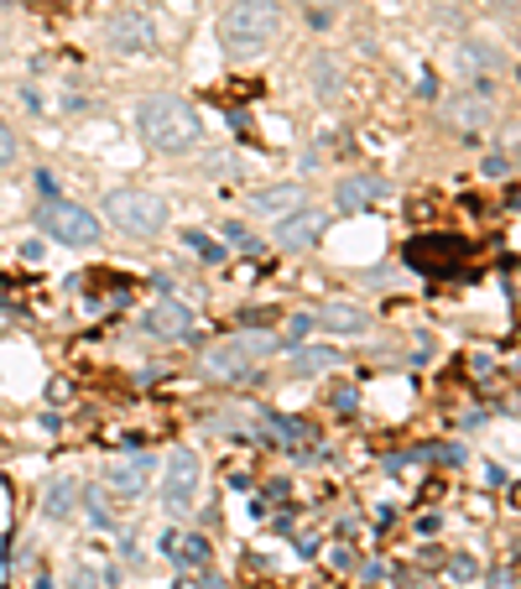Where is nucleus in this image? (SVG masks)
Segmentation results:
<instances>
[{
    "label": "nucleus",
    "instance_id": "bb28decb",
    "mask_svg": "<svg viewBox=\"0 0 521 589\" xmlns=\"http://www.w3.org/2000/svg\"><path fill=\"white\" fill-rule=\"evenodd\" d=\"M37 589H52V579H48V573H42V579H37Z\"/></svg>",
    "mask_w": 521,
    "mask_h": 589
},
{
    "label": "nucleus",
    "instance_id": "393cba45",
    "mask_svg": "<svg viewBox=\"0 0 521 589\" xmlns=\"http://www.w3.org/2000/svg\"><path fill=\"white\" fill-rule=\"evenodd\" d=\"M511 173V162L505 156H486V177H505Z\"/></svg>",
    "mask_w": 521,
    "mask_h": 589
},
{
    "label": "nucleus",
    "instance_id": "cd10ccee",
    "mask_svg": "<svg viewBox=\"0 0 521 589\" xmlns=\"http://www.w3.org/2000/svg\"><path fill=\"white\" fill-rule=\"evenodd\" d=\"M318 6H339V0H318Z\"/></svg>",
    "mask_w": 521,
    "mask_h": 589
},
{
    "label": "nucleus",
    "instance_id": "423d86ee",
    "mask_svg": "<svg viewBox=\"0 0 521 589\" xmlns=\"http://www.w3.org/2000/svg\"><path fill=\"white\" fill-rule=\"evenodd\" d=\"M198 486H204V465H198V454H188V449L167 454V475H162V517H167V521L193 517V506H198Z\"/></svg>",
    "mask_w": 521,
    "mask_h": 589
},
{
    "label": "nucleus",
    "instance_id": "9b49d317",
    "mask_svg": "<svg viewBox=\"0 0 521 589\" xmlns=\"http://www.w3.org/2000/svg\"><path fill=\"white\" fill-rule=\"evenodd\" d=\"M381 193H386V183L376 173L339 177V183H334V209H339V214H360V209H370Z\"/></svg>",
    "mask_w": 521,
    "mask_h": 589
},
{
    "label": "nucleus",
    "instance_id": "20e7f679",
    "mask_svg": "<svg viewBox=\"0 0 521 589\" xmlns=\"http://www.w3.org/2000/svg\"><path fill=\"white\" fill-rule=\"evenodd\" d=\"M37 230L52 235V241H63V245H100V235H104L100 214L84 209V204H69V199H42V209H37Z\"/></svg>",
    "mask_w": 521,
    "mask_h": 589
},
{
    "label": "nucleus",
    "instance_id": "2eb2a0df",
    "mask_svg": "<svg viewBox=\"0 0 521 589\" xmlns=\"http://www.w3.org/2000/svg\"><path fill=\"white\" fill-rule=\"evenodd\" d=\"M293 376H324V370H339V349L334 345H293Z\"/></svg>",
    "mask_w": 521,
    "mask_h": 589
},
{
    "label": "nucleus",
    "instance_id": "b1692460",
    "mask_svg": "<svg viewBox=\"0 0 521 589\" xmlns=\"http://www.w3.org/2000/svg\"><path fill=\"white\" fill-rule=\"evenodd\" d=\"M204 173H214V177L235 173V156H229V152H214V167H204Z\"/></svg>",
    "mask_w": 521,
    "mask_h": 589
},
{
    "label": "nucleus",
    "instance_id": "6ab92c4d",
    "mask_svg": "<svg viewBox=\"0 0 521 589\" xmlns=\"http://www.w3.org/2000/svg\"><path fill=\"white\" fill-rule=\"evenodd\" d=\"M79 501H84V511H89V521H94V527H110V521H115V517H110V506H104V496L94 486L79 490Z\"/></svg>",
    "mask_w": 521,
    "mask_h": 589
},
{
    "label": "nucleus",
    "instance_id": "f8f14e48",
    "mask_svg": "<svg viewBox=\"0 0 521 589\" xmlns=\"http://www.w3.org/2000/svg\"><path fill=\"white\" fill-rule=\"evenodd\" d=\"M308 204V189L303 183H272V189H256L251 193V214H266V220H282L293 209Z\"/></svg>",
    "mask_w": 521,
    "mask_h": 589
},
{
    "label": "nucleus",
    "instance_id": "7ed1b4c3",
    "mask_svg": "<svg viewBox=\"0 0 521 589\" xmlns=\"http://www.w3.org/2000/svg\"><path fill=\"white\" fill-rule=\"evenodd\" d=\"M104 220L121 230V235H136V241H152L167 230V204L146 189H110L104 193Z\"/></svg>",
    "mask_w": 521,
    "mask_h": 589
},
{
    "label": "nucleus",
    "instance_id": "4468645a",
    "mask_svg": "<svg viewBox=\"0 0 521 589\" xmlns=\"http://www.w3.org/2000/svg\"><path fill=\"white\" fill-rule=\"evenodd\" d=\"M73 506H79V480H73V475H52L48 486H42V511H48L52 521H69Z\"/></svg>",
    "mask_w": 521,
    "mask_h": 589
},
{
    "label": "nucleus",
    "instance_id": "ddd939ff",
    "mask_svg": "<svg viewBox=\"0 0 521 589\" xmlns=\"http://www.w3.org/2000/svg\"><path fill=\"white\" fill-rule=\"evenodd\" d=\"M313 324L329 334H365L370 329V313L355 308V303H324V308L313 313Z\"/></svg>",
    "mask_w": 521,
    "mask_h": 589
},
{
    "label": "nucleus",
    "instance_id": "f3484780",
    "mask_svg": "<svg viewBox=\"0 0 521 589\" xmlns=\"http://www.w3.org/2000/svg\"><path fill=\"white\" fill-rule=\"evenodd\" d=\"M183 245H188V251H193L198 261H208V266H219V261L229 256L225 245L214 241V235H204V230H183Z\"/></svg>",
    "mask_w": 521,
    "mask_h": 589
},
{
    "label": "nucleus",
    "instance_id": "9d476101",
    "mask_svg": "<svg viewBox=\"0 0 521 589\" xmlns=\"http://www.w3.org/2000/svg\"><path fill=\"white\" fill-rule=\"evenodd\" d=\"M141 329L152 334V339H188L193 334V308L188 303H177V297H156L146 318H141Z\"/></svg>",
    "mask_w": 521,
    "mask_h": 589
},
{
    "label": "nucleus",
    "instance_id": "f257e3e1",
    "mask_svg": "<svg viewBox=\"0 0 521 589\" xmlns=\"http://www.w3.org/2000/svg\"><path fill=\"white\" fill-rule=\"evenodd\" d=\"M136 131L152 152L177 156V152H188V146H198L204 121H198V110L183 94H146L136 104Z\"/></svg>",
    "mask_w": 521,
    "mask_h": 589
},
{
    "label": "nucleus",
    "instance_id": "0eeeda50",
    "mask_svg": "<svg viewBox=\"0 0 521 589\" xmlns=\"http://www.w3.org/2000/svg\"><path fill=\"white\" fill-rule=\"evenodd\" d=\"M324 230H329V214H324V209H293V214H282L277 220V230H272V241L282 245V251H308L313 241H318V235H324Z\"/></svg>",
    "mask_w": 521,
    "mask_h": 589
},
{
    "label": "nucleus",
    "instance_id": "f03ea898",
    "mask_svg": "<svg viewBox=\"0 0 521 589\" xmlns=\"http://www.w3.org/2000/svg\"><path fill=\"white\" fill-rule=\"evenodd\" d=\"M282 32V6L277 0H235L219 21V42L229 58H260Z\"/></svg>",
    "mask_w": 521,
    "mask_h": 589
},
{
    "label": "nucleus",
    "instance_id": "aec40b11",
    "mask_svg": "<svg viewBox=\"0 0 521 589\" xmlns=\"http://www.w3.org/2000/svg\"><path fill=\"white\" fill-rule=\"evenodd\" d=\"M453 121L490 125V100H453Z\"/></svg>",
    "mask_w": 521,
    "mask_h": 589
},
{
    "label": "nucleus",
    "instance_id": "a211bd4d",
    "mask_svg": "<svg viewBox=\"0 0 521 589\" xmlns=\"http://www.w3.org/2000/svg\"><path fill=\"white\" fill-rule=\"evenodd\" d=\"M173 558H177V563H188V569H204V563H208V538H204V532L177 538L173 542Z\"/></svg>",
    "mask_w": 521,
    "mask_h": 589
},
{
    "label": "nucleus",
    "instance_id": "dca6fc26",
    "mask_svg": "<svg viewBox=\"0 0 521 589\" xmlns=\"http://www.w3.org/2000/svg\"><path fill=\"white\" fill-rule=\"evenodd\" d=\"M339 89H345V79H339V69H334L329 58H313V100H339Z\"/></svg>",
    "mask_w": 521,
    "mask_h": 589
},
{
    "label": "nucleus",
    "instance_id": "1a4fd4ad",
    "mask_svg": "<svg viewBox=\"0 0 521 589\" xmlns=\"http://www.w3.org/2000/svg\"><path fill=\"white\" fill-rule=\"evenodd\" d=\"M104 42L115 52H146L156 42V27L146 11H115V17L104 21Z\"/></svg>",
    "mask_w": 521,
    "mask_h": 589
},
{
    "label": "nucleus",
    "instance_id": "a878e982",
    "mask_svg": "<svg viewBox=\"0 0 521 589\" xmlns=\"http://www.w3.org/2000/svg\"><path fill=\"white\" fill-rule=\"evenodd\" d=\"M198 589H219V579H208V573H204V579H198Z\"/></svg>",
    "mask_w": 521,
    "mask_h": 589
},
{
    "label": "nucleus",
    "instance_id": "5701e85b",
    "mask_svg": "<svg viewBox=\"0 0 521 589\" xmlns=\"http://www.w3.org/2000/svg\"><path fill=\"white\" fill-rule=\"evenodd\" d=\"M69 589H104L100 569H89V563H79V569L69 573Z\"/></svg>",
    "mask_w": 521,
    "mask_h": 589
},
{
    "label": "nucleus",
    "instance_id": "412c9836",
    "mask_svg": "<svg viewBox=\"0 0 521 589\" xmlns=\"http://www.w3.org/2000/svg\"><path fill=\"white\" fill-rule=\"evenodd\" d=\"M313 329H318V324H313V313H293V324H287V334H282V345H287V349L303 345Z\"/></svg>",
    "mask_w": 521,
    "mask_h": 589
},
{
    "label": "nucleus",
    "instance_id": "6e6552de",
    "mask_svg": "<svg viewBox=\"0 0 521 589\" xmlns=\"http://www.w3.org/2000/svg\"><path fill=\"white\" fill-rule=\"evenodd\" d=\"M152 469H156L152 454H121V459L104 465V486L115 490V496H125V501H136L141 490L152 486Z\"/></svg>",
    "mask_w": 521,
    "mask_h": 589
},
{
    "label": "nucleus",
    "instance_id": "39448f33",
    "mask_svg": "<svg viewBox=\"0 0 521 589\" xmlns=\"http://www.w3.org/2000/svg\"><path fill=\"white\" fill-rule=\"evenodd\" d=\"M272 349H282V339H272V334H241V339H225V345H214L204 355V376L208 382H241V376H251V365L266 360Z\"/></svg>",
    "mask_w": 521,
    "mask_h": 589
},
{
    "label": "nucleus",
    "instance_id": "4be33fe9",
    "mask_svg": "<svg viewBox=\"0 0 521 589\" xmlns=\"http://www.w3.org/2000/svg\"><path fill=\"white\" fill-rule=\"evenodd\" d=\"M17 152H21V146H17V131H11V125L0 121V173H6V167L17 162Z\"/></svg>",
    "mask_w": 521,
    "mask_h": 589
}]
</instances>
